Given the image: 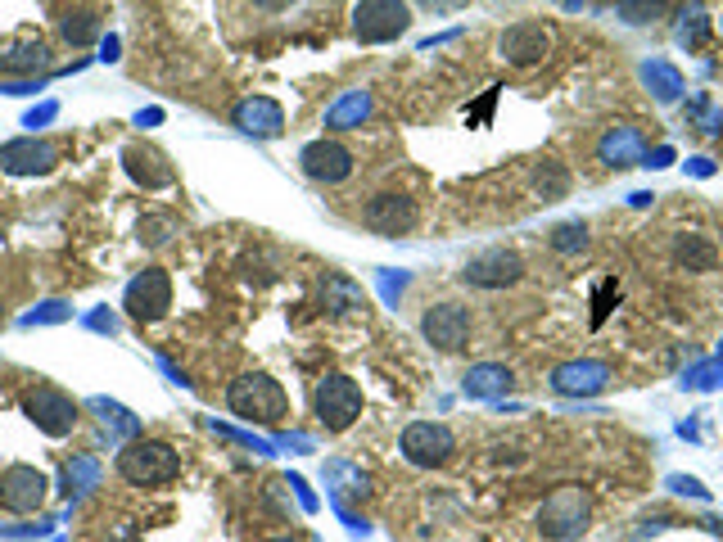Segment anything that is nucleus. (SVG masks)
<instances>
[{
  "label": "nucleus",
  "mask_w": 723,
  "mask_h": 542,
  "mask_svg": "<svg viewBox=\"0 0 723 542\" xmlns=\"http://www.w3.org/2000/svg\"><path fill=\"white\" fill-rule=\"evenodd\" d=\"M226 407H231V416H240V421L281 425L285 416H290V393H285V384L276 380V375L245 371L226 384Z\"/></svg>",
  "instance_id": "nucleus-1"
},
{
  "label": "nucleus",
  "mask_w": 723,
  "mask_h": 542,
  "mask_svg": "<svg viewBox=\"0 0 723 542\" xmlns=\"http://www.w3.org/2000/svg\"><path fill=\"white\" fill-rule=\"evenodd\" d=\"M113 466L132 488H163L181 479V452L163 439H132Z\"/></svg>",
  "instance_id": "nucleus-2"
},
{
  "label": "nucleus",
  "mask_w": 723,
  "mask_h": 542,
  "mask_svg": "<svg viewBox=\"0 0 723 542\" xmlns=\"http://www.w3.org/2000/svg\"><path fill=\"white\" fill-rule=\"evenodd\" d=\"M312 416H317V425L326 434L353 430L357 416H362V384L344 371L321 375L317 389H312Z\"/></svg>",
  "instance_id": "nucleus-3"
},
{
  "label": "nucleus",
  "mask_w": 723,
  "mask_h": 542,
  "mask_svg": "<svg viewBox=\"0 0 723 542\" xmlns=\"http://www.w3.org/2000/svg\"><path fill=\"white\" fill-rule=\"evenodd\" d=\"M592 520V493L588 488H556L543 506H538V533L552 542H565V538H579Z\"/></svg>",
  "instance_id": "nucleus-4"
},
{
  "label": "nucleus",
  "mask_w": 723,
  "mask_h": 542,
  "mask_svg": "<svg viewBox=\"0 0 723 542\" xmlns=\"http://www.w3.org/2000/svg\"><path fill=\"white\" fill-rule=\"evenodd\" d=\"M412 28L407 0H357L353 5V37L362 46H389Z\"/></svg>",
  "instance_id": "nucleus-5"
},
{
  "label": "nucleus",
  "mask_w": 723,
  "mask_h": 542,
  "mask_svg": "<svg viewBox=\"0 0 723 542\" xmlns=\"http://www.w3.org/2000/svg\"><path fill=\"white\" fill-rule=\"evenodd\" d=\"M357 222L367 226L371 235L398 240V235H412V231H416V222H421V208H416V199L403 195V190H376L367 204L357 208Z\"/></svg>",
  "instance_id": "nucleus-6"
},
{
  "label": "nucleus",
  "mask_w": 723,
  "mask_h": 542,
  "mask_svg": "<svg viewBox=\"0 0 723 542\" xmlns=\"http://www.w3.org/2000/svg\"><path fill=\"white\" fill-rule=\"evenodd\" d=\"M556 50V28L543 19H520L498 37V59L507 68H538Z\"/></svg>",
  "instance_id": "nucleus-7"
},
{
  "label": "nucleus",
  "mask_w": 723,
  "mask_h": 542,
  "mask_svg": "<svg viewBox=\"0 0 723 542\" xmlns=\"http://www.w3.org/2000/svg\"><path fill=\"white\" fill-rule=\"evenodd\" d=\"M123 308L132 321H141V326H154V321L168 317L172 308V276L163 267H145L132 276V285H127L123 294Z\"/></svg>",
  "instance_id": "nucleus-8"
},
{
  "label": "nucleus",
  "mask_w": 723,
  "mask_h": 542,
  "mask_svg": "<svg viewBox=\"0 0 723 542\" xmlns=\"http://www.w3.org/2000/svg\"><path fill=\"white\" fill-rule=\"evenodd\" d=\"M23 416H28L41 434L64 439V434H73V425H77V402L68 398L64 389H55V384H37V389L23 393Z\"/></svg>",
  "instance_id": "nucleus-9"
},
{
  "label": "nucleus",
  "mask_w": 723,
  "mask_h": 542,
  "mask_svg": "<svg viewBox=\"0 0 723 542\" xmlns=\"http://www.w3.org/2000/svg\"><path fill=\"white\" fill-rule=\"evenodd\" d=\"M299 168H303V177L317 181V186H339V181L353 177L357 159H353V150H348L344 141L321 136V141H308L299 150Z\"/></svg>",
  "instance_id": "nucleus-10"
},
{
  "label": "nucleus",
  "mask_w": 723,
  "mask_h": 542,
  "mask_svg": "<svg viewBox=\"0 0 723 542\" xmlns=\"http://www.w3.org/2000/svg\"><path fill=\"white\" fill-rule=\"evenodd\" d=\"M461 281L470 290H511V285L525 281V258L516 249H484L466 262Z\"/></svg>",
  "instance_id": "nucleus-11"
},
{
  "label": "nucleus",
  "mask_w": 723,
  "mask_h": 542,
  "mask_svg": "<svg viewBox=\"0 0 723 542\" xmlns=\"http://www.w3.org/2000/svg\"><path fill=\"white\" fill-rule=\"evenodd\" d=\"M403 457L412 461V466H448L452 457H457V434L448 430L443 421H412L403 430Z\"/></svg>",
  "instance_id": "nucleus-12"
},
{
  "label": "nucleus",
  "mask_w": 723,
  "mask_h": 542,
  "mask_svg": "<svg viewBox=\"0 0 723 542\" xmlns=\"http://www.w3.org/2000/svg\"><path fill=\"white\" fill-rule=\"evenodd\" d=\"M470 330H475V321H470V308H461V303H430L421 317V335L439 353H461L470 344Z\"/></svg>",
  "instance_id": "nucleus-13"
},
{
  "label": "nucleus",
  "mask_w": 723,
  "mask_h": 542,
  "mask_svg": "<svg viewBox=\"0 0 723 542\" xmlns=\"http://www.w3.org/2000/svg\"><path fill=\"white\" fill-rule=\"evenodd\" d=\"M46 475L37 466H10L0 470V506L14 515H32L46 506Z\"/></svg>",
  "instance_id": "nucleus-14"
},
{
  "label": "nucleus",
  "mask_w": 723,
  "mask_h": 542,
  "mask_svg": "<svg viewBox=\"0 0 723 542\" xmlns=\"http://www.w3.org/2000/svg\"><path fill=\"white\" fill-rule=\"evenodd\" d=\"M231 122L245 131V136H254V141H276L285 131V109L272 95H245V100H235Z\"/></svg>",
  "instance_id": "nucleus-15"
},
{
  "label": "nucleus",
  "mask_w": 723,
  "mask_h": 542,
  "mask_svg": "<svg viewBox=\"0 0 723 542\" xmlns=\"http://www.w3.org/2000/svg\"><path fill=\"white\" fill-rule=\"evenodd\" d=\"M59 163V145L55 141H41V136H19V141L0 145V168L14 172V177H41Z\"/></svg>",
  "instance_id": "nucleus-16"
},
{
  "label": "nucleus",
  "mask_w": 723,
  "mask_h": 542,
  "mask_svg": "<svg viewBox=\"0 0 723 542\" xmlns=\"http://www.w3.org/2000/svg\"><path fill=\"white\" fill-rule=\"evenodd\" d=\"M123 168H127V177H132L136 186H145V190H168L172 181H177V168L168 163V154L154 150L150 141L123 145Z\"/></svg>",
  "instance_id": "nucleus-17"
},
{
  "label": "nucleus",
  "mask_w": 723,
  "mask_h": 542,
  "mask_svg": "<svg viewBox=\"0 0 723 542\" xmlns=\"http://www.w3.org/2000/svg\"><path fill=\"white\" fill-rule=\"evenodd\" d=\"M23 77H50V46L41 37H23L0 50V82H23Z\"/></svg>",
  "instance_id": "nucleus-18"
},
{
  "label": "nucleus",
  "mask_w": 723,
  "mask_h": 542,
  "mask_svg": "<svg viewBox=\"0 0 723 542\" xmlns=\"http://www.w3.org/2000/svg\"><path fill=\"white\" fill-rule=\"evenodd\" d=\"M606 384H611V366H601V362H570V366H556L552 375L556 393H597Z\"/></svg>",
  "instance_id": "nucleus-19"
},
{
  "label": "nucleus",
  "mask_w": 723,
  "mask_h": 542,
  "mask_svg": "<svg viewBox=\"0 0 723 542\" xmlns=\"http://www.w3.org/2000/svg\"><path fill=\"white\" fill-rule=\"evenodd\" d=\"M59 41L73 50H86L91 41H100V14L91 5H73V10L59 14Z\"/></svg>",
  "instance_id": "nucleus-20"
},
{
  "label": "nucleus",
  "mask_w": 723,
  "mask_h": 542,
  "mask_svg": "<svg viewBox=\"0 0 723 542\" xmlns=\"http://www.w3.org/2000/svg\"><path fill=\"white\" fill-rule=\"evenodd\" d=\"M321 299H326L330 312H362V308H367L362 285H357L353 276H339V271H330L326 281H321Z\"/></svg>",
  "instance_id": "nucleus-21"
},
{
  "label": "nucleus",
  "mask_w": 723,
  "mask_h": 542,
  "mask_svg": "<svg viewBox=\"0 0 723 542\" xmlns=\"http://www.w3.org/2000/svg\"><path fill=\"white\" fill-rule=\"evenodd\" d=\"M529 190H534V199L552 204V199H561L565 190H570V172L556 159H538L534 168H529Z\"/></svg>",
  "instance_id": "nucleus-22"
},
{
  "label": "nucleus",
  "mask_w": 723,
  "mask_h": 542,
  "mask_svg": "<svg viewBox=\"0 0 723 542\" xmlns=\"http://www.w3.org/2000/svg\"><path fill=\"white\" fill-rule=\"evenodd\" d=\"M367 113H371V95L367 91H348V95H339V100L326 109V131L362 127V118H367Z\"/></svg>",
  "instance_id": "nucleus-23"
},
{
  "label": "nucleus",
  "mask_w": 723,
  "mask_h": 542,
  "mask_svg": "<svg viewBox=\"0 0 723 542\" xmlns=\"http://www.w3.org/2000/svg\"><path fill=\"white\" fill-rule=\"evenodd\" d=\"M674 258L683 262L687 271H710L714 262H719V249H714V244L705 240V235H678Z\"/></svg>",
  "instance_id": "nucleus-24"
},
{
  "label": "nucleus",
  "mask_w": 723,
  "mask_h": 542,
  "mask_svg": "<svg viewBox=\"0 0 723 542\" xmlns=\"http://www.w3.org/2000/svg\"><path fill=\"white\" fill-rule=\"evenodd\" d=\"M601 154H606L615 168H633V163L642 159V136L633 127H615L611 136H606V145H601Z\"/></svg>",
  "instance_id": "nucleus-25"
},
{
  "label": "nucleus",
  "mask_w": 723,
  "mask_h": 542,
  "mask_svg": "<svg viewBox=\"0 0 723 542\" xmlns=\"http://www.w3.org/2000/svg\"><path fill=\"white\" fill-rule=\"evenodd\" d=\"M615 10H620L624 23H633V28H647V23L665 19V14L674 10V0H620Z\"/></svg>",
  "instance_id": "nucleus-26"
},
{
  "label": "nucleus",
  "mask_w": 723,
  "mask_h": 542,
  "mask_svg": "<svg viewBox=\"0 0 723 542\" xmlns=\"http://www.w3.org/2000/svg\"><path fill=\"white\" fill-rule=\"evenodd\" d=\"M172 235H181V222H177L172 213H145V217H141V244H150V249H163Z\"/></svg>",
  "instance_id": "nucleus-27"
},
{
  "label": "nucleus",
  "mask_w": 723,
  "mask_h": 542,
  "mask_svg": "<svg viewBox=\"0 0 723 542\" xmlns=\"http://www.w3.org/2000/svg\"><path fill=\"white\" fill-rule=\"evenodd\" d=\"M507 380H511V375L502 371V366H475V371L466 375V393H475V398H489V393H498Z\"/></svg>",
  "instance_id": "nucleus-28"
},
{
  "label": "nucleus",
  "mask_w": 723,
  "mask_h": 542,
  "mask_svg": "<svg viewBox=\"0 0 723 542\" xmlns=\"http://www.w3.org/2000/svg\"><path fill=\"white\" fill-rule=\"evenodd\" d=\"M547 244H552L556 253H579V249H588V226L565 222V226H556V231L547 235Z\"/></svg>",
  "instance_id": "nucleus-29"
},
{
  "label": "nucleus",
  "mask_w": 723,
  "mask_h": 542,
  "mask_svg": "<svg viewBox=\"0 0 723 542\" xmlns=\"http://www.w3.org/2000/svg\"><path fill=\"white\" fill-rule=\"evenodd\" d=\"M50 118H55V104H41V109H32V113H28V118H23V127H28V131H32V136H37V127H46V122H50Z\"/></svg>",
  "instance_id": "nucleus-30"
},
{
  "label": "nucleus",
  "mask_w": 723,
  "mask_h": 542,
  "mask_svg": "<svg viewBox=\"0 0 723 542\" xmlns=\"http://www.w3.org/2000/svg\"><path fill=\"white\" fill-rule=\"evenodd\" d=\"M258 14H285V10H294L299 0H249Z\"/></svg>",
  "instance_id": "nucleus-31"
},
{
  "label": "nucleus",
  "mask_w": 723,
  "mask_h": 542,
  "mask_svg": "<svg viewBox=\"0 0 723 542\" xmlns=\"http://www.w3.org/2000/svg\"><path fill=\"white\" fill-rule=\"evenodd\" d=\"M461 5H470V0H421V10L430 14H457Z\"/></svg>",
  "instance_id": "nucleus-32"
},
{
  "label": "nucleus",
  "mask_w": 723,
  "mask_h": 542,
  "mask_svg": "<svg viewBox=\"0 0 723 542\" xmlns=\"http://www.w3.org/2000/svg\"><path fill=\"white\" fill-rule=\"evenodd\" d=\"M59 317H68L64 303H46L41 312H32V317H28V326H32V321H59Z\"/></svg>",
  "instance_id": "nucleus-33"
},
{
  "label": "nucleus",
  "mask_w": 723,
  "mask_h": 542,
  "mask_svg": "<svg viewBox=\"0 0 723 542\" xmlns=\"http://www.w3.org/2000/svg\"><path fill=\"white\" fill-rule=\"evenodd\" d=\"M100 59H109V64L118 59V37H113V32L109 37H100Z\"/></svg>",
  "instance_id": "nucleus-34"
},
{
  "label": "nucleus",
  "mask_w": 723,
  "mask_h": 542,
  "mask_svg": "<svg viewBox=\"0 0 723 542\" xmlns=\"http://www.w3.org/2000/svg\"><path fill=\"white\" fill-rule=\"evenodd\" d=\"M159 118H163L159 109H141V113H136V127H154V122H159Z\"/></svg>",
  "instance_id": "nucleus-35"
},
{
  "label": "nucleus",
  "mask_w": 723,
  "mask_h": 542,
  "mask_svg": "<svg viewBox=\"0 0 723 542\" xmlns=\"http://www.w3.org/2000/svg\"><path fill=\"white\" fill-rule=\"evenodd\" d=\"M91 326L95 330H113V317H104V312H100V317H91Z\"/></svg>",
  "instance_id": "nucleus-36"
},
{
  "label": "nucleus",
  "mask_w": 723,
  "mask_h": 542,
  "mask_svg": "<svg viewBox=\"0 0 723 542\" xmlns=\"http://www.w3.org/2000/svg\"><path fill=\"white\" fill-rule=\"evenodd\" d=\"M267 542H303L299 533H276V538H267Z\"/></svg>",
  "instance_id": "nucleus-37"
},
{
  "label": "nucleus",
  "mask_w": 723,
  "mask_h": 542,
  "mask_svg": "<svg viewBox=\"0 0 723 542\" xmlns=\"http://www.w3.org/2000/svg\"><path fill=\"white\" fill-rule=\"evenodd\" d=\"M0 321H5V303H0Z\"/></svg>",
  "instance_id": "nucleus-38"
}]
</instances>
